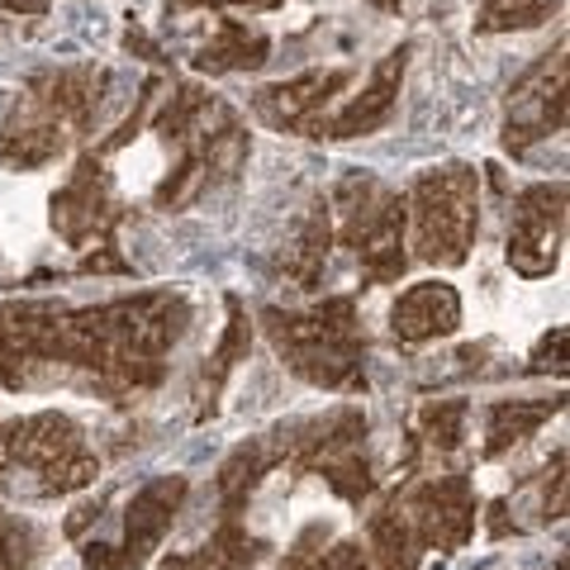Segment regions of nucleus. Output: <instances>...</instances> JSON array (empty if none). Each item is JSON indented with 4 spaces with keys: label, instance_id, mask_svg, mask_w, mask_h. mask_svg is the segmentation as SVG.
Returning <instances> with one entry per match:
<instances>
[{
    "label": "nucleus",
    "instance_id": "1",
    "mask_svg": "<svg viewBox=\"0 0 570 570\" xmlns=\"http://www.w3.org/2000/svg\"><path fill=\"white\" fill-rule=\"evenodd\" d=\"M181 295H138L105 309L14 305L0 309V381L20 385L29 366H81L110 390H138L163 376V352L186 333Z\"/></svg>",
    "mask_w": 570,
    "mask_h": 570
},
{
    "label": "nucleus",
    "instance_id": "2",
    "mask_svg": "<svg viewBox=\"0 0 570 570\" xmlns=\"http://www.w3.org/2000/svg\"><path fill=\"white\" fill-rule=\"evenodd\" d=\"M266 328L281 356L314 385H362V337H356L352 299H328L314 314L266 309Z\"/></svg>",
    "mask_w": 570,
    "mask_h": 570
},
{
    "label": "nucleus",
    "instance_id": "3",
    "mask_svg": "<svg viewBox=\"0 0 570 570\" xmlns=\"http://www.w3.org/2000/svg\"><path fill=\"white\" fill-rule=\"evenodd\" d=\"M475 238V171L442 167L414 186V243L419 257L456 266Z\"/></svg>",
    "mask_w": 570,
    "mask_h": 570
},
{
    "label": "nucleus",
    "instance_id": "4",
    "mask_svg": "<svg viewBox=\"0 0 570 570\" xmlns=\"http://www.w3.org/2000/svg\"><path fill=\"white\" fill-rule=\"evenodd\" d=\"M24 471V475H43V490H71L86 485L96 471V461L86 456L81 433L58 414H39L24 423H10L0 433V480Z\"/></svg>",
    "mask_w": 570,
    "mask_h": 570
},
{
    "label": "nucleus",
    "instance_id": "5",
    "mask_svg": "<svg viewBox=\"0 0 570 570\" xmlns=\"http://www.w3.org/2000/svg\"><path fill=\"white\" fill-rule=\"evenodd\" d=\"M347 224L343 243L356 247L366 266V281H395L404 272V205L376 181H343Z\"/></svg>",
    "mask_w": 570,
    "mask_h": 570
},
{
    "label": "nucleus",
    "instance_id": "6",
    "mask_svg": "<svg viewBox=\"0 0 570 570\" xmlns=\"http://www.w3.org/2000/svg\"><path fill=\"white\" fill-rule=\"evenodd\" d=\"M561 124H566V43L557 52H547V58L513 86L504 142L509 148H528V142L557 134Z\"/></svg>",
    "mask_w": 570,
    "mask_h": 570
},
{
    "label": "nucleus",
    "instance_id": "7",
    "mask_svg": "<svg viewBox=\"0 0 570 570\" xmlns=\"http://www.w3.org/2000/svg\"><path fill=\"white\" fill-rule=\"evenodd\" d=\"M561 224H566V186H532L513 205V228H509V262L523 276H547L557 266L561 247Z\"/></svg>",
    "mask_w": 570,
    "mask_h": 570
},
{
    "label": "nucleus",
    "instance_id": "8",
    "mask_svg": "<svg viewBox=\"0 0 570 570\" xmlns=\"http://www.w3.org/2000/svg\"><path fill=\"white\" fill-rule=\"evenodd\" d=\"M52 224L62 228L67 243H91L100 238V247H110V224H115V209H110V181L96 157H86L71 176V186L52 200Z\"/></svg>",
    "mask_w": 570,
    "mask_h": 570
},
{
    "label": "nucleus",
    "instance_id": "9",
    "mask_svg": "<svg viewBox=\"0 0 570 570\" xmlns=\"http://www.w3.org/2000/svg\"><path fill=\"white\" fill-rule=\"evenodd\" d=\"M347 86V71H309L285 86H266L257 96V115L272 129H309L318 134V110Z\"/></svg>",
    "mask_w": 570,
    "mask_h": 570
},
{
    "label": "nucleus",
    "instance_id": "10",
    "mask_svg": "<svg viewBox=\"0 0 570 570\" xmlns=\"http://www.w3.org/2000/svg\"><path fill=\"white\" fill-rule=\"evenodd\" d=\"M404 67H409V43H400L395 52H385L381 67L371 71V86H366V91L356 96V100H352L337 119L318 124V134H328V138H356V134L381 129V124L390 119V110H395V96H400Z\"/></svg>",
    "mask_w": 570,
    "mask_h": 570
},
{
    "label": "nucleus",
    "instance_id": "11",
    "mask_svg": "<svg viewBox=\"0 0 570 570\" xmlns=\"http://www.w3.org/2000/svg\"><path fill=\"white\" fill-rule=\"evenodd\" d=\"M390 318H395V333L404 343H423V337L452 333L461 324V299H456L452 285L428 281V285H414L409 295H400V305Z\"/></svg>",
    "mask_w": 570,
    "mask_h": 570
},
{
    "label": "nucleus",
    "instance_id": "12",
    "mask_svg": "<svg viewBox=\"0 0 570 570\" xmlns=\"http://www.w3.org/2000/svg\"><path fill=\"white\" fill-rule=\"evenodd\" d=\"M419 523L433 542H461L471 532V494H466V480H438V485H423L419 499Z\"/></svg>",
    "mask_w": 570,
    "mask_h": 570
},
{
    "label": "nucleus",
    "instance_id": "13",
    "mask_svg": "<svg viewBox=\"0 0 570 570\" xmlns=\"http://www.w3.org/2000/svg\"><path fill=\"white\" fill-rule=\"evenodd\" d=\"M181 494H186V480L171 475V480H153V485L134 499V509H129V551H124V561H138L142 547H153L157 538H163L176 504H181Z\"/></svg>",
    "mask_w": 570,
    "mask_h": 570
},
{
    "label": "nucleus",
    "instance_id": "14",
    "mask_svg": "<svg viewBox=\"0 0 570 570\" xmlns=\"http://www.w3.org/2000/svg\"><path fill=\"white\" fill-rule=\"evenodd\" d=\"M266 52H272V43H266V33H257V29H243V24H234V20H224L219 24V33L195 52V67L200 71H243V67H262L266 62Z\"/></svg>",
    "mask_w": 570,
    "mask_h": 570
},
{
    "label": "nucleus",
    "instance_id": "15",
    "mask_svg": "<svg viewBox=\"0 0 570 570\" xmlns=\"http://www.w3.org/2000/svg\"><path fill=\"white\" fill-rule=\"evenodd\" d=\"M324 253H328V209H318V214H309V224L299 228V243L285 253V272L299 281V291H314Z\"/></svg>",
    "mask_w": 570,
    "mask_h": 570
},
{
    "label": "nucleus",
    "instance_id": "16",
    "mask_svg": "<svg viewBox=\"0 0 570 570\" xmlns=\"http://www.w3.org/2000/svg\"><path fill=\"white\" fill-rule=\"evenodd\" d=\"M551 409H557V404H519V400H513V404H494L490 409V448L485 452L494 456V452L513 448V442H523L532 428L551 414Z\"/></svg>",
    "mask_w": 570,
    "mask_h": 570
},
{
    "label": "nucleus",
    "instance_id": "17",
    "mask_svg": "<svg viewBox=\"0 0 570 570\" xmlns=\"http://www.w3.org/2000/svg\"><path fill=\"white\" fill-rule=\"evenodd\" d=\"M551 6L557 0H485V10H480L475 29L480 33H509V29H532L542 24Z\"/></svg>",
    "mask_w": 570,
    "mask_h": 570
},
{
    "label": "nucleus",
    "instance_id": "18",
    "mask_svg": "<svg viewBox=\"0 0 570 570\" xmlns=\"http://www.w3.org/2000/svg\"><path fill=\"white\" fill-rule=\"evenodd\" d=\"M461 428H466V404L461 400H438L423 409V438L433 442V448L452 452L461 442Z\"/></svg>",
    "mask_w": 570,
    "mask_h": 570
},
{
    "label": "nucleus",
    "instance_id": "19",
    "mask_svg": "<svg viewBox=\"0 0 570 570\" xmlns=\"http://www.w3.org/2000/svg\"><path fill=\"white\" fill-rule=\"evenodd\" d=\"M228 314H234V318H228V333H224V343H219V352H214V362H209V376H205L209 395L224 385V376L238 366V356L247 352V318L238 309V299H228Z\"/></svg>",
    "mask_w": 570,
    "mask_h": 570
},
{
    "label": "nucleus",
    "instance_id": "20",
    "mask_svg": "<svg viewBox=\"0 0 570 570\" xmlns=\"http://www.w3.org/2000/svg\"><path fill=\"white\" fill-rule=\"evenodd\" d=\"M176 10H186V6H247V10H276L281 0H171Z\"/></svg>",
    "mask_w": 570,
    "mask_h": 570
},
{
    "label": "nucleus",
    "instance_id": "21",
    "mask_svg": "<svg viewBox=\"0 0 570 570\" xmlns=\"http://www.w3.org/2000/svg\"><path fill=\"white\" fill-rule=\"evenodd\" d=\"M6 10H24V14H43L48 10V0H0Z\"/></svg>",
    "mask_w": 570,
    "mask_h": 570
},
{
    "label": "nucleus",
    "instance_id": "22",
    "mask_svg": "<svg viewBox=\"0 0 570 570\" xmlns=\"http://www.w3.org/2000/svg\"><path fill=\"white\" fill-rule=\"evenodd\" d=\"M371 6H381V10H395V6H400V0H371Z\"/></svg>",
    "mask_w": 570,
    "mask_h": 570
}]
</instances>
